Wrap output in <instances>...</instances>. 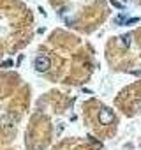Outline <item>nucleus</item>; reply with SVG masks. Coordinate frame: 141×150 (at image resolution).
Masks as SVG:
<instances>
[{
	"label": "nucleus",
	"mask_w": 141,
	"mask_h": 150,
	"mask_svg": "<svg viewBox=\"0 0 141 150\" xmlns=\"http://www.w3.org/2000/svg\"><path fill=\"white\" fill-rule=\"evenodd\" d=\"M34 67H35L37 72H46V71H49V67H51L49 57H46V55H37L35 60H34Z\"/></svg>",
	"instance_id": "1"
},
{
	"label": "nucleus",
	"mask_w": 141,
	"mask_h": 150,
	"mask_svg": "<svg viewBox=\"0 0 141 150\" xmlns=\"http://www.w3.org/2000/svg\"><path fill=\"white\" fill-rule=\"evenodd\" d=\"M113 120H115V113L109 108H101L99 110V122L102 125H109V124H113Z\"/></svg>",
	"instance_id": "2"
},
{
	"label": "nucleus",
	"mask_w": 141,
	"mask_h": 150,
	"mask_svg": "<svg viewBox=\"0 0 141 150\" xmlns=\"http://www.w3.org/2000/svg\"><path fill=\"white\" fill-rule=\"evenodd\" d=\"M125 21H127L125 14H120V16H116V18H115V23H116V25H125Z\"/></svg>",
	"instance_id": "3"
},
{
	"label": "nucleus",
	"mask_w": 141,
	"mask_h": 150,
	"mask_svg": "<svg viewBox=\"0 0 141 150\" xmlns=\"http://www.w3.org/2000/svg\"><path fill=\"white\" fill-rule=\"evenodd\" d=\"M130 34H125V35H122V42H123V46H130Z\"/></svg>",
	"instance_id": "4"
},
{
	"label": "nucleus",
	"mask_w": 141,
	"mask_h": 150,
	"mask_svg": "<svg viewBox=\"0 0 141 150\" xmlns=\"http://www.w3.org/2000/svg\"><path fill=\"white\" fill-rule=\"evenodd\" d=\"M139 21V18H129L127 21H125V25H134V23H137Z\"/></svg>",
	"instance_id": "5"
},
{
	"label": "nucleus",
	"mask_w": 141,
	"mask_h": 150,
	"mask_svg": "<svg viewBox=\"0 0 141 150\" xmlns=\"http://www.w3.org/2000/svg\"><path fill=\"white\" fill-rule=\"evenodd\" d=\"M13 64H14L13 60H4V62H2V67H4V69H7V67H11Z\"/></svg>",
	"instance_id": "6"
},
{
	"label": "nucleus",
	"mask_w": 141,
	"mask_h": 150,
	"mask_svg": "<svg viewBox=\"0 0 141 150\" xmlns=\"http://www.w3.org/2000/svg\"><path fill=\"white\" fill-rule=\"evenodd\" d=\"M109 2H111V4H113L115 7H118V9H123V6H122L120 2H116V0H109Z\"/></svg>",
	"instance_id": "7"
},
{
	"label": "nucleus",
	"mask_w": 141,
	"mask_h": 150,
	"mask_svg": "<svg viewBox=\"0 0 141 150\" xmlns=\"http://www.w3.org/2000/svg\"><path fill=\"white\" fill-rule=\"evenodd\" d=\"M125 2H127V0H125Z\"/></svg>",
	"instance_id": "8"
}]
</instances>
